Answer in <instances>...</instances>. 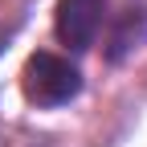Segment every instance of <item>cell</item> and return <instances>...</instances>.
<instances>
[{
  "label": "cell",
  "mask_w": 147,
  "mask_h": 147,
  "mask_svg": "<svg viewBox=\"0 0 147 147\" xmlns=\"http://www.w3.org/2000/svg\"><path fill=\"white\" fill-rule=\"evenodd\" d=\"M0 45H4V37H0Z\"/></svg>",
  "instance_id": "4"
},
{
  "label": "cell",
  "mask_w": 147,
  "mask_h": 147,
  "mask_svg": "<svg viewBox=\"0 0 147 147\" xmlns=\"http://www.w3.org/2000/svg\"><path fill=\"white\" fill-rule=\"evenodd\" d=\"M21 90L33 106H65L82 94V69L61 53L37 49L21 69Z\"/></svg>",
  "instance_id": "1"
},
{
  "label": "cell",
  "mask_w": 147,
  "mask_h": 147,
  "mask_svg": "<svg viewBox=\"0 0 147 147\" xmlns=\"http://www.w3.org/2000/svg\"><path fill=\"white\" fill-rule=\"evenodd\" d=\"M106 25V0H57L53 8V33L69 49H90Z\"/></svg>",
  "instance_id": "2"
},
{
  "label": "cell",
  "mask_w": 147,
  "mask_h": 147,
  "mask_svg": "<svg viewBox=\"0 0 147 147\" xmlns=\"http://www.w3.org/2000/svg\"><path fill=\"white\" fill-rule=\"evenodd\" d=\"M147 41V8L131 4L119 12L115 29H110V41H106V61H123Z\"/></svg>",
  "instance_id": "3"
}]
</instances>
